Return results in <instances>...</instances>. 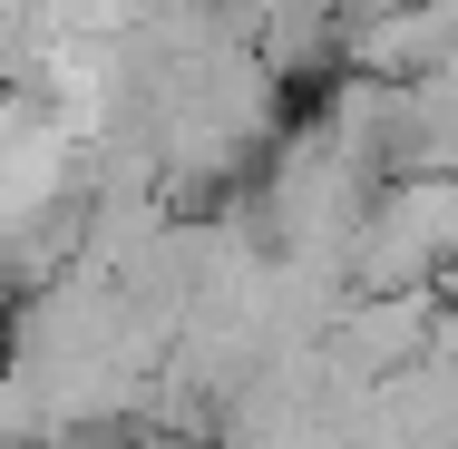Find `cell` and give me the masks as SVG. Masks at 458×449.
<instances>
[{
    "label": "cell",
    "instance_id": "cell-1",
    "mask_svg": "<svg viewBox=\"0 0 458 449\" xmlns=\"http://www.w3.org/2000/svg\"><path fill=\"white\" fill-rule=\"evenodd\" d=\"M127 449H225V440L195 430V420H157V430H127Z\"/></svg>",
    "mask_w": 458,
    "mask_h": 449
}]
</instances>
